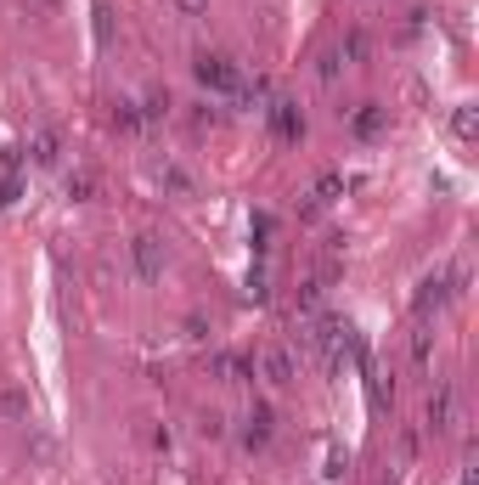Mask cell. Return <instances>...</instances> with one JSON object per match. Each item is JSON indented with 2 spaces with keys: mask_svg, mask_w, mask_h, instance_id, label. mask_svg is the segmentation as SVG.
<instances>
[{
  "mask_svg": "<svg viewBox=\"0 0 479 485\" xmlns=\"http://www.w3.org/2000/svg\"><path fill=\"white\" fill-rule=\"evenodd\" d=\"M68 192H74V198H90V192H96V175H85V170H79V175L68 181Z\"/></svg>",
  "mask_w": 479,
  "mask_h": 485,
  "instance_id": "e0dca14e",
  "label": "cell"
},
{
  "mask_svg": "<svg viewBox=\"0 0 479 485\" xmlns=\"http://www.w3.org/2000/svg\"><path fill=\"white\" fill-rule=\"evenodd\" d=\"M452 131H457V136L468 142V136L479 131V113H474V108H457V113H452Z\"/></svg>",
  "mask_w": 479,
  "mask_h": 485,
  "instance_id": "4fadbf2b",
  "label": "cell"
},
{
  "mask_svg": "<svg viewBox=\"0 0 479 485\" xmlns=\"http://www.w3.org/2000/svg\"><path fill=\"white\" fill-rule=\"evenodd\" d=\"M192 79H198L203 90H214V96H237V90H243L237 62L220 57V51H198V57H192Z\"/></svg>",
  "mask_w": 479,
  "mask_h": 485,
  "instance_id": "6da1fadb",
  "label": "cell"
},
{
  "mask_svg": "<svg viewBox=\"0 0 479 485\" xmlns=\"http://www.w3.org/2000/svg\"><path fill=\"white\" fill-rule=\"evenodd\" d=\"M214 378H220V384H248V378H254V362L226 350V355H214Z\"/></svg>",
  "mask_w": 479,
  "mask_h": 485,
  "instance_id": "ba28073f",
  "label": "cell"
},
{
  "mask_svg": "<svg viewBox=\"0 0 479 485\" xmlns=\"http://www.w3.org/2000/svg\"><path fill=\"white\" fill-rule=\"evenodd\" d=\"M452 424H457V390H452V384H440L434 401H429V429L440 435V429H452Z\"/></svg>",
  "mask_w": 479,
  "mask_h": 485,
  "instance_id": "8992f818",
  "label": "cell"
},
{
  "mask_svg": "<svg viewBox=\"0 0 479 485\" xmlns=\"http://www.w3.org/2000/svg\"><path fill=\"white\" fill-rule=\"evenodd\" d=\"M260 378L271 384V390H287V384H294V355H287L282 344H266L260 350Z\"/></svg>",
  "mask_w": 479,
  "mask_h": 485,
  "instance_id": "277c9868",
  "label": "cell"
},
{
  "mask_svg": "<svg viewBox=\"0 0 479 485\" xmlns=\"http://www.w3.org/2000/svg\"><path fill=\"white\" fill-rule=\"evenodd\" d=\"M271 435H276V412H271L266 401H254L248 417H243V446L260 451V446H271Z\"/></svg>",
  "mask_w": 479,
  "mask_h": 485,
  "instance_id": "3957f363",
  "label": "cell"
},
{
  "mask_svg": "<svg viewBox=\"0 0 479 485\" xmlns=\"http://www.w3.org/2000/svg\"><path fill=\"white\" fill-rule=\"evenodd\" d=\"M0 412H6V417H23V412H28L23 390H6V395H0Z\"/></svg>",
  "mask_w": 479,
  "mask_h": 485,
  "instance_id": "2e32d148",
  "label": "cell"
},
{
  "mask_svg": "<svg viewBox=\"0 0 479 485\" xmlns=\"http://www.w3.org/2000/svg\"><path fill=\"white\" fill-rule=\"evenodd\" d=\"M266 113H271V131H276L282 142H299V136H305V119H299L294 102H271Z\"/></svg>",
  "mask_w": 479,
  "mask_h": 485,
  "instance_id": "52a82bcc",
  "label": "cell"
},
{
  "mask_svg": "<svg viewBox=\"0 0 479 485\" xmlns=\"http://www.w3.org/2000/svg\"><path fill=\"white\" fill-rule=\"evenodd\" d=\"M338 62H344L338 51H322V57H316V79H322V85H333V79H338Z\"/></svg>",
  "mask_w": 479,
  "mask_h": 485,
  "instance_id": "7c38bea8",
  "label": "cell"
},
{
  "mask_svg": "<svg viewBox=\"0 0 479 485\" xmlns=\"http://www.w3.org/2000/svg\"><path fill=\"white\" fill-rule=\"evenodd\" d=\"M51 158H57V136L40 131V136H35V164H51Z\"/></svg>",
  "mask_w": 479,
  "mask_h": 485,
  "instance_id": "5bb4252c",
  "label": "cell"
},
{
  "mask_svg": "<svg viewBox=\"0 0 479 485\" xmlns=\"http://www.w3.org/2000/svg\"><path fill=\"white\" fill-rule=\"evenodd\" d=\"M113 124H119V131H141V124H147L141 119V102H119L113 108Z\"/></svg>",
  "mask_w": 479,
  "mask_h": 485,
  "instance_id": "8fae6325",
  "label": "cell"
},
{
  "mask_svg": "<svg viewBox=\"0 0 479 485\" xmlns=\"http://www.w3.org/2000/svg\"><path fill=\"white\" fill-rule=\"evenodd\" d=\"M338 57H344V62H361V57H367V35H361V28L344 40V51H338Z\"/></svg>",
  "mask_w": 479,
  "mask_h": 485,
  "instance_id": "9a60e30c",
  "label": "cell"
},
{
  "mask_svg": "<svg viewBox=\"0 0 479 485\" xmlns=\"http://www.w3.org/2000/svg\"><path fill=\"white\" fill-rule=\"evenodd\" d=\"M383 124H390V108H378V102H361L356 113H349V136L372 142V136H383Z\"/></svg>",
  "mask_w": 479,
  "mask_h": 485,
  "instance_id": "5b68a950",
  "label": "cell"
},
{
  "mask_svg": "<svg viewBox=\"0 0 479 485\" xmlns=\"http://www.w3.org/2000/svg\"><path fill=\"white\" fill-rule=\"evenodd\" d=\"M445 300H452V288H445V277H429V282L418 288V300H411V305H418V311H440Z\"/></svg>",
  "mask_w": 479,
  "mask_h": 485,
  "instance_id": "9c48e42d",
  "label": "cell"
},
{
  "mask_svg": "<svg viewBox=\"0 0 479 485\" xmlns=\"http://www.w3.org/2000/svg\"><path fill=\"white\" fill-rule=\"evenodd\" d=\"M175 12H181V17H203L209 0H175Z\"/></svg>",
  "mask_w": 479,
  "mask_h": 485,
  "instance_id": "ac0fdd59",
  "label": "cell"
},
{
  "mask_svg": "<svg viewBox=\"0 0 479 485\" xmlns=\"http://www.w3.org/2000/svg\"><path fill=\"white\" fill-rule=\"evenodd\" d=\"M158 181H164V186L175 192V198H186V192H192V175H186L181 164H170V158H164V164H158Z\"/></svg>",
  "mask_w": 479,
  "mask_h": 485,
  "instance_id": "30bf717a",
  "label": "cell"
},
{
  "mask_svg": "<svg viewBox=\"0 0 479 485\" xmlns=\"http://www.w3.org/2000/svg\"><path fill=\"white\" fill-rule=\"evenodd\" d=\"M130 266H136L141 282H158V277H164V243H158L152 232H141V237L130 243Z\"/></svg>",
  "mask_w": 479,
  "mask_h": 485,
  "instance_id": "7a4b0ae2",
  "label": "cell"
}]
</instances>
